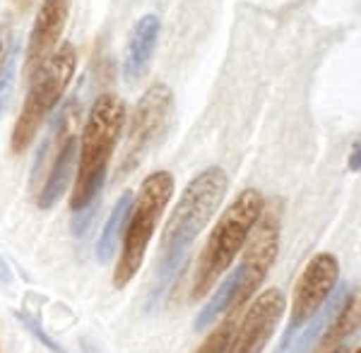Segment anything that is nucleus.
Returning <instances> with one entry per match:
<instances>
[{
	"mask_svg": "<svg viewBox=\"0 0 361 353\" xmlns=\"http://www.w3.org/2000/svg\"><path fill=\"white\" fill-rule=\"evenodd\" d=\"M123 123L126 103L116 94H104L92 103L82 140L78 142V178H75L73 198H70L73 212L85 210L99 198Z\"/></svg>",
	"mask_w": 361,
	"mask_h": 353,
	"instance_id": "nucleus-1",
	"label": "nucleus"
},
{
	"mask_svg": "<svg viewBox=\"0 0 361 353\" xmlns=\"http://www.w3.org/2000/svg\"><path fill=\"white\" fill-rule=\"evenodd\" d=\"M263 210H265V200L255 188H246L243 193H238V198L224 210L217 226L212 229V236H209L205 248H202L200 259H197V269L193 279L195 300L207 296L219 276L231 267L236 255L246 245L250 231L258 224Z\"/></svg>",
	"mask_w": 361,
	"mask_h": 353,
	"instance_id": "nucleus-2",
	"label": "nucleus"
},
{
	"mask_svg": "<svg viewBox=\"0 0 361 353\" xmlns=\"http://www.w3.org/2000/svg\"><path fill=\"white\" fill-rule=\"evenodd\" d=\"M229 190V176L219 166H209L183 188L178 205L169 217L161 236V255H188L197 233L217 214Z\"/></svg>",
	"mask_w": 361,
	"mask_h": 353,
	"instance_id": "nucleus-3",
	"label": "nucleus"
},
{
	"mask_svg": "<svg viewBox=\"0 0 361 353\" xmlns=\"http://www.w3.org/2000/svg\"><path fill=\"white\" fill-rule=\"evenodd\" d=\"M171 195L173 176L169 171L149 173L142 181V185H140V193L133 198V207L123 229V248H121V257L116 262L114 271L116 288H126L133 281V276L140 271V264H142L149 240L154 236L157 222L164 214Z\"/></svg>",
	"mask_w": 361,
	"mask_h": 353,
	"instance_id": "nucleus-4",
	"label": "nucleus"
},
{
	"mask_svg": "<svg viewBox=\"0 0 361 353\" xmlns=\"http://www.w3.org/2000/svg\"><path fill=\"white\" fill-rule=\"evenodd\" d=\"M78 68V51L73 44H63L51 53L49 60L32 75V86H29V94L22 106V113L15 123L13 130V152L22 154L25 149L32 144V140L37 137L39 127L46 123L54 108L58 106V101L66 94L70 79L75 75Z\"/></svg>",
	"mask_w": 361,
	"mask_h": 353,
	"instance_id": "nucleus-5",
	"label": "nucleus"
},
{
	"mask_svg": "<svg viewBox=\"0 0 361 353\" xmlns=\"http://www.w3.org/2000/svg\"><path fill=\"white\" fill-rule=\"evenodd\" d=\"M173 108V91L166 82H154L145 89L140 96L135 113L130 118V130H128V144L121 164V176L130 173L142 161V156L154 147V142L161 137L169 123V115Z\"/></svg>",
	"mask_w": 361,
	"mask_h": 353,
	"instance_id": "nucleus-6",
	"label": "nucleus"
},
{
	"mask_svg": "<svg viewBox=\"0 0 361 353\" xmlns=\"http://www.w3.org/2000/svg\"><path fill=\"white\" fill-rule=\"evenodd\" d=\"M340 281V262L335 255L320 252L308 259V264L301 271L299 281L294 286L292 298V317H289L287 332H284L282 344H292L294 334L313 317L323 300L333 293V288Z\"/></svg>",
	"mask_w": 361,
	"mask_h": 353,
	"instance_id": "nucleus-7",
	"label": "nucleus"
},
{
	"mask_svg": "<svg viewBox=\"0 0 361 353\" xmlns=\"http://www.w3.org/2000/svg\"><path fill=\"white\" fill-rule=\"evenodd\" d=\"M277 250H279V217L275 212L263 210L258 224L253 226L246 240V252H243L241 264L236 267L241 271V286H238L234 305H231L234 312L241 310L255 296L260 283L265 281L267 271L275 264Z\"/></svg>",
	"mask_w": 361,
	"mask_h": 353,
	"instance_id": "nucleus-8",
	"label": "nucleus"
},
{
	"mask_svg": "<svg viewBox=\"0 0 361 353\" xmlns=\"http://www.w3.org/2000/svg\"><path fill=\"white\" fill-rule=\"evenodd\" d=\"M287 310V298L279 288H267L246 310L241 325L234 329L226 353H263L267 341Z\"/></svg>",
	"mask_w": 361,
	"mask_h": 353,
	"instance_id": "nucleus-9",
	"label": "nucleus"
},
{
	"mask_svg": "<svg viewBox=\"0 0 361 353\" xmlns=\"http://www.w3.org/2000/svg\"><path fill=\"white\" fill-rule=\"evenodd\" d=\"M70 17V0H44L34 20L29 34L27 53H25V75L32 77L56 51L66 22Z\"/></svg>",
	"mask_w": 361,
	"mask_h": 353,
	"instance_id": "nucleus-10",
	"label": "nucleus"
},
{
	"mask_svg": "<svg viewBox=\"0 0 361 353\" xmlns=\"http://www.w3.org/2000/svg\"><path fill=\"white\" fill-rule=\"evenodd\" d=\"M161 22L157 15H145L133 25L126 41V56H123V79L126 82H137L145 77L152 63L157 41H159Z\"/></svg>",
	"mask_w": 361,
	"mask_h": 353,
	"instance_id": "nucleus-11",
	"label": "nucleus"
},
{
	"mask_svg": "<svg viewBox=\"0 0 361 353\" xmlns=\"http://www.w3.org/2000/svg\"><path fill=\"white\" fill-rule=\"evenodd\" d=\"M75 166H78V137L68 135L66 140L61 142V149H58V156L49 171V178H46L42 195H39V207L42 210H54V207L61 202V198L66 195L70 181L75 176Z\"/></svg>",
	"mask_w": 361,
	"mask_h": 353,
	"instance_id": "nucleus-12",
	"label": "nucleus"
},
{
	"mask_svg": "<svg viewBox=\"0 0 361 353\" xmlns=\"http://www.w3.org/2000/svg\"><path fill=\"white\" fill-rule=\"evenodd\" d=\"M133 198H135V195H133L130 190H126V193L118 198V202L114 205L111 214H109L106 226H104L102 236H99V240H97V259L99 262H109V259H114L116 248H118V243H121V236H123L128 214H130Z\"/></svg>",
	"mask_w": 361,
	"mask_h": 353,
	"instance_id": "nucleus-13",
	"label": "nucleus"
},
{
	"mask_svg": "<svg viewBox=\"0 0 361 353\" xmlns=\"http://www.w3.org/2000/svg\"><path fill=\"white\" fill-rule=\"evenodd\" d=\"M347 293H349L347 283H342L340 288H337V286L333 288V293L323 300V305H320V308L313 312L311 320H308L306 332L301 334L299 341H296V353H308V351H311V346L316 344V339L325 332V327L330 325V320L335 317V312L340 310V305H342V300L347 298Z\"/></svg>",
	"mask_w": 361,
	"mask_h": 353,
	"instance_id": "nucleus-14",
	"label": "nucleus"
},
{
	"mask_svg": "<svg viewBox=\"0 0 361 353\" xmlns=\"http://www.w3.org/2000/svg\"><path fill=\"white\" fill-rule=\"evenodd\" d=\"M357 327H359V296H357V291H354V293H347L340 310L335 312L330 325L325 327V337L320 341V351L330 353V349H335L342 339H347L349 334L357 332Z\"/></svg>",
	"mask_w": 361,
	"mask_h": 353,
	"instance_id": "nucleus-15",
	"label": "nucleus"
},
{
	"mask_svg": "<svg viewBox=\"0 0 361 353\" xmlns=\"http://www.w3.org/2000/svg\"><path fill=\"white\" fill-rule=\"evenodd\" d=\"M238 286H241V271H231L229 276L222 281V286L217 288V293H214L212 298L205 303V308H202L200 312H197L195 317V332H202V329H207L209 325H212L214 320H217L219 315L234 305V298L238 293Z\"/></svg>",
	"mask_w": 361,
	"mask_h": 353,
	"instance_id": "nucleus-16",
	"label": "nucleus"
},
{
	"mask_svg": "<svg viewBox=\"0 0 361 353\" xmlns=\"http://www.w3.org/2000/svg\"><path fill=\"white\" fill-rule=\"evenodd\" d=\"M17 51L20 46L13 44L5 56V60H0V120L5 115V108H8V101L13 96L15 89V72H17Z\"/></svg>",
	"mask_w": 361,
	"mask_h": 353,
	"instance_id": "nucleus-17",
	"label": "nucleus"
},
{
	"mask_svg": "<svg viewBox=\"0 0 361 353\" xmlns=\"http://www.w3.org/2000/svg\"><path fill=\"white\" fill-rule=\"evenodd\" d=\"M234 315H231L229 320H224L222 325H219L205 341H202L197 353H226V349H229V341H231V334H234V329H236Z\"/></svg>",
	"mask_w": 361,
	"mask_h": 353,
	"instance_id": "nucleus-18",
	"label": "nucleus"
},
{
	"mask_svg": "<svg viewBox=\"0 0 361 353\" xmlns=\"http://www.w3.org/2000/svg\"><path fill=\"white\" fill-rule=\"evenodd\" d=\"M15 315H17V320H20L22 325H25V327L29 329V332L34 334V337L42 341L46 349H51L54 353H66V351L61 349V344H58V341H54V339L49 337V334L44 332V327L39 325V320H34V317H32V315H27V312H15Z\"/></svg>",
	"mask_w": 361,
	"mask_h": 353,
	"instance_id": "nucleus-19",
	"label": "nucleus"
},
{
	"mask_svg": "<svg viewBox=\"0 0 361 353\" xmlns=\"http://www.w3.org/2000/svg\"><path fill=\"white\" fill-rule=\"evenodd\" d=\"M94 214H97V200L92 202L90 207H85V210L75 212V217H73V233H75V236H82V233H87V229H90V224L94 222Z\"/></svg>",
	"mask_w": 361,
	"mask_h": 353,
	"instance_id": "nucleus-20",
	"label": "nucleus"
},
{
	"mask_svg": "<svg viewBox=\"0 0 361 353\" xmlns=\"http://www.w3.org/2000/svg\"><path fill=\"white\" fill-rule=\"evenodd\" d=\"M349 169L354 173L359 171V142H354V149H352V156H349Z\"/></svg>",
	"mask_w": 361,
	"mask_h": 353,
	"instance_id": "nucleus-21",
	"label": "nucleus"
},
{
	"mask_svg": "<svg viewBox=\"0 0 361 353\" xmlns=\"http://www.w3.org/2000/svg\"><path fill=\"white\" fill-rule=\"evenodd\" d=\"M5 53V34H3V29H0V58H3Z\"/></svg>",
	"mask_w": 361,
	"mask_h": 353,
	"instance_id": "nucleus-22",
	"label": "nucleus"
},
{
	"mask_svg": "<svg viewBox=\"0 0 361 353\" xmlns=\"http://www.w3.org/2000/svg\"><path fill=\"white\" fill-rule=\"evenodd\" d=\"M289 351V344H282V346H279V351L277 353H287Z\"/></svg>",
	"mask_w": 361,
	"mask_h": 353,
	"instance_id": "nucleus-23",
	"label": "nucleus"
},
{
	"mask_svg": "<svg viewBox=\"0 0 361 353\" xmlns=\"http://www.w3.org/2000/svg\"><path fill=\"white\" fill-rule=\"evenodd\" d=\"M82 346H85V349H87L85 353H97L94 349H92V346H90V344H87V341H85V344H82Z\"/></svg>",
	"mask_w": 361,
	"mask_h": 353,
	"instance_id": "nucleus-24",
	"label": "nucleus"
},
{
	"mask_svg": "<svg viewBox=\"0 0 361 353\" xmlns=\"http://www.w3.org/2000/svg\"><path fill=\"white\" fill-rule=\"evenodd\" d=\"M330 353H347V349H333Z\"/></svg>",
	"mask_w": 361,
	"mask_h": 353,
	"instance_id": "nucleus-25",
	"label": "nucleus"
},
{
	"mask_svg": "<svg viewBox=\"0 0 361 353\" xmlns=\"http://www.w3.org/2000/svg\"><path fill=\"white\" fill-rule=\"evenodd\" d=\"M357 353H359V351H357Z\"/></svg>",
	"mask_w": 361,
	"mask_h": 353,
	"instance_id": "nucleus-26",
	"label": "nucleus"
}]
</instances>
